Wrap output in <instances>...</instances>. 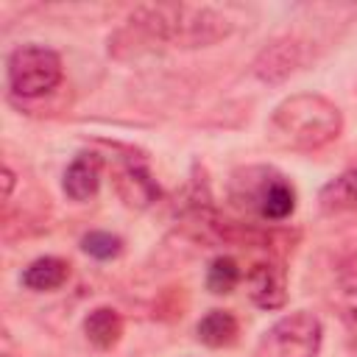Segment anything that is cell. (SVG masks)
Wrapping results in <instances>:
<instances>
[{
  "label": "cell",
  "instance_id": "1",
  "mask_svg": "<svg viewBox=\"0 0 357 357\" xmlns=\"http://www.w3.org/2000/svg\"><path fill=\"white\" fill-rule=\"evenodd\" d=\"M343 131V112L321 92H296L279 100L268 120V139L284 151H318Z\"/></svg>",
  "mask_w": 357,
  "mask_h": 357
},
{
  "label": "cell",
  "instance_id": "2",
  "mask_svg": "<svg viewBox=\"0 0 357 357\" xmlns=\"http://www.w3.org/2000/svg\"><path fill=\"white\" fill-rule=\"evenodd\" d=\"M229 201L237 209L257 215L265 223H282L296 212L298 195H296L293 181L276 167L251 165V167H240L231 173Z\"/></svg>",
  "mask_w": 357,
  "mask_h": 357
},
{
  "label": "cell",
  "instance_id": "3",
  "mask_svg": "<svg viewBox=\"0 0 357 357\" xmlns=\"http://www.w3.org/2000/svg\"><path fill=\"white\" fill-rule=\"evenodd\" d=\"M64 78L61 56L53 47L28 42L8 53L6 59V84L14 98L36 100L50 95Z\"/></svg>",
  "mask_w": 357,
  "mask_h": 357
},
{
  "label": "cell",
  "instance_id": "4",
  "mask_svg": "<svg viewBox=\"0 0 357 357\" xmlns=\"http://www.w3.org/2000/svg\"><path fill=\"white\" fill-rule=\"evenodd\" d=\"M324 346V324L310 310H293L276 318L259 337V357H318Z\"/></svg>",
  "mask_w": 357,
  "mask_h": 357
},
{
  "label": "cell",
  "instance_id": "5",
  "mask_svg": "<svg viewBox=\"0 0 357 357\" xmlns=\"http://www.w3.org/2000/svg\"><path fill=\"white\" fill-rule=\"evenodd\" d=\"M234 31V20L212 6H190L178 3L176 31H173V47L195 50V47H212L223 39H229Z\"/></svg>",
  "mask_w": 357,
  "mask_h": 357
},
{
  "label": "cell",
  "instance_id": "6",
  "mask_svg": "<svg viewBox=\"0 0 357 357\" xmlns=\"http://www.w3.org/2000/svg\"><path fill=\"white\" fill-rule=\"evenodd\" d=\"M312 59V47L301 36H276L259 47L251 61V75L262 84H282L301 73Z\"/></svg>",
  "mask_w": 357,
  "mask_h": 357
},
{
  "label": "cell",
  "instance_id": "7",
  "mask_svg": "<svg viewBox=\"0 0 357 357\" xmlns=\"http://www.w3.org/2000/svg\"><path fill=\"white\" fill-rule=\"evenodd\" d=\"M112 187L117 198L131 209H148L162 198V187L145 167V162L137 159H120L112 170Z\"/></svg>",
  "mask_w": 357,
  "mask_h": 357
},
{
  "label": "cell",
  "instance_id": "8",
  "mask_svg": "<svg viewBox=\"0 0 357 357\" xmlns=\"http://www.w3.org/2000/svg\"><path fill=\"white\" fill-rule=\"evenodd\" d=\"M245 290L254 307L279 310L287 304V271L279 259L254 262L245 273Z\"/></svg>",
  "mask_w": 357,
  "mask_h": 357
},
{
  "label": "cell",
  "instance_id": "9",
  "mask_svg": "<svg viewBox=\"0 0 357 357\" xmlns=\"http://www.w3.org/2000/svg\"><path fill=\"white\" fill-rule=\"evenodd\" d=\"M103 156L95 151H81L61 176V190L70 201H89L100 190Z\"/></svg>",
  "mask_w": 357,
  "mask_h": 357
},
{
  "label": "cell",
  "instance_id": "10",
  "mask_svg": "<svg viewBox=\"0 0 357 357\" xmlns=\"http://www.w3.org/2000/svg\"><path fill=\"white\" fill-rule=\"evenodd\" d=\"M70 279V262L61 259V257H36L31 259L25 268H22V287L33 290V293H50V290H59L61 284H67Z\"/></svg>",
  "mask_w": 357,
  "mask_h": 357
},
{
  "label": "cell",
  "instance_id": "11",
  "mask_svg": "<svg viewBox=\"0 0 357 357\" xmlns=\"http://www.w3.org/2000/svg\"><path fill=\"white\" fill-rule=\"evenodd\" d=\"M123 329H126L123 315L114 307H95L84 318V337L100 351L114 349L123 337Z\"/></svg>",
  "mask_w": 357,
  "mask_h": 357
},
{
  "label": "cell",
  "instance_id": "12",
  "mask_svg": "<svg viewBox=\"0 0 357 357\" xmlns=\"http://www.w3.org/2000/svg\"><path fill=\"white\" fill-rule=\"evenodd\" d=\"M318 206L326 215H340V212H354L357 209V167H349L329 178L318 190Z\"/></svg>",
  "mask_w": 357,
  "mask_h": 357
},
{
  "label": "cell",
  "instance_id": "13",
  "mask_svg": "<svg viewBox=\"0 0 357 357\" xmlns=\"http://www.w3.org/2000/svg\"><path fill=\"white\" fill-rule=\"evenodd\" d=\"M237 335H240V321L231 310H209L195 324V337L209 349H226L237 340Z\"/></svg>",
  "mask_w": 357,
  "mask_h": 357
},
{
  "label": "cell",
  "instance_id": "14",
  "mask_svg": "<svg viewBox=\"0 0 357 357\" xmlns=\"http://www.w3.org/2000/svg\"><path fill=\"white\" fill-rule=\"evenodd\" d=\"M240 279H243V271H240L237 259L229 257V254L215 257V259L209 262V268H206V290H212L215 296L231 293V290L240 284Z\"/></svg>",
  "mask_w": 357,
  "mask_h": 357
},
{
  "label": "cell",
  "instance_id": "15",
  "mask_svg": "<svg viewBox=\"0 0 357 357\" xmlns=\"http://www.w3.org/2000/svg\"><path fill=\"white\" fill-rule=\"evenodd\" d=\"M332 307L349 324H357V271H346L337 276L332 287Z\"/></svg>",
  "mask_w": 357,
  "mask_h": 357
},
{
  "label": "cell",
  "instance_id": "16",
  "mask_svg": "<svg viewBox=\"0 0 357 357\" xmlns=\"http://www.w3.org/2000/svg\"><path fill=\"white\" fill-rule=\"evenodd\" d=\"M81 251L89 254L92 259H117L123 254V237L120 234H112V231H103V229H92L81 237Z\"/></svg>",
  "mask_w": 357,
  "mask_h": 357
},
{
  "label": "cell",
  "instance_id": "17",
  "mask_svg": "<svg viewBox=\"0 0 357 357\" xmlns=\"http://www.w3.org/2000/svg\"><path fill=\"white\" fill-rule=\"evenodd\" d=\"M14 181H17V176H14V170H11L8 165H6V167H3V184H6V187H3V198H6V201L11 198V190H14Z\"/></svg>",
  "mask_w": 357,
  "mask_h": 357
}]
</instances>
